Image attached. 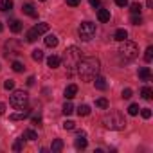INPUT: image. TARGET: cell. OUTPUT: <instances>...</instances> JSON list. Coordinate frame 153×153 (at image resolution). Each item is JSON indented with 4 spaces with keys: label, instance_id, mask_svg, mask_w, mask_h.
<instances>
[{
    "label": "cell",
    "instance_id": "b9f144b4",
    "mask_svg": "<svg viewBox=\"0 0 153 153\" xmlns=\"http://www.w3.org/2000/svg\"><path fill=\"white\" fill-rule=\"evenodd\" d=\"M40 123H42V119H40V117H33V124H36V126H38Z\"/></svg>",
    "mask_w": 153,
    "mask_h": 153
},
{
    "label": "cell",
    "instance_id": "e575fe53",
    "mask_svg": "<svg viewBox=\"0 0 153 153\" xmlns=\"http://www.w3.org/2000/svg\"><path fill=\"white\" fill-rule=\"evenodd\" d=\"M131 24H133V25H140V24H142L140 15H139V16H137V15H133V16H131Z\"/></svg>",
    "mask_w": 153,
    "mask_h": 153
},
{
    "label": "cell",
    "instance_id": "60d3db41",
    "mask_svg": "<svg viewBox=\"0 0 153 153\" xmlns=\"http://www.w3.org/2000/svg\"><path fill=\"white\" fill-rule=\"evenodd\" d=\"M2 114H6V105L0 103V115H2Z\"/></svg>",
    "mask_w": 153,
    "mask_h": 153
},
{
    "label": "cell",
    "instance_id": "d6a6232c",
    "mask_svg": "<svg viewBox=\"0 0 153 153\" xmlns=\"http://www.w3.org/2000/svg\"><path fill=\"white\" fill-rule=\"evenodd\" d=\"M76 123L74 121H63V130H74Z\"/></svg>",
    "mask_w": 153,
    "mask_h": 153
},
{
    "label": "cell",
    "instance_id": "277c9868",
    "mask_svg": "<svg viewBox=\"0 0 153 153\" xmlns=\"http://www.w3.org/2000/svg\"><path fill=\"white\" fill-rule=\"evenodd\" d=\"M117 54H119V59L121 61H131V59L137 58L139 47H137V43L124 40V42H121V47L117 49Z\"/></svg>",
    "mask_w": 153,
    "mask_h": 153
},
{
    "label": "cell",
    "instance_id": "d590c367",
    "mask_svg": "<svg viewBox=\"0 0 153 153\" xmlns=\"http://www.w3.org/2000/svg\"><path fill=\"white\" fill-rule=\"evenodd\" d=\"M131 94H133V92H131V88H124V90H123V99H130V97H131Z\"/></svg>",
    "mask_w": 153,
    "mask_h": 153
},
{
    "label": "cell",
    "instance_id": "4dcf8cb0",
    "mask_svg": "<svg viewBox=\"0 0 153 153\" xmlns=\"http://www.w3.org/2000/svg\"><path fill=\"white\" fill-rule=\"evenodd\" d=\"M140 9H142V6H140V4H137V2H135V4H131V13H133V15H140Z\"/></svg>",
    "mask_w": 153,
    "mask_h": 153
},
{
    "label": "cell",
    "instance_id": "52a82bcc",
    "mask_svg": "<svg viewBox=\"0 0 153 153\" xmlns=\"http://www.w3.org/2000/svg\"><path fill=\"white\" fill-rule=\"evenodd\" d=\"M47 31H49V24H47V22H42V24L34 25V27L27 33V36H25V38H27V42H29V43H33V42H36V40H38V36H42V34H43V33H47Z\"/></svg>",
    "mask_w": 153,
    "mask_h": 153
},
{
    "label": "cell",
    "instance_id": "f6af8a7d",
    "mask_svg": "<svg viewBox=\"0 0 153 153\" xmlns=\"http://www.w3.org/2000/svg\"><path fill=\"white\" fill-rule=\"evenodd\" d=\"M40 2H45V0H40Z\"/></svg>",
    "mask_w": 153,
    "mask_h": 153
},
{
    "label": "cell",
    "instance_id": "8d00e7d4",
    "mask_svg": "<svg viewBox=\"0 0 153 153\" xmlns=\"http://www.w3.org/2000/svg\"><path fill=\"white\" fill-rule=\"evenodd\" d=\"M79 2H81V0H67V6L76 7V6H79Z\"/></svg>",
    "mask_w": 153,
    "mask_h": 153
},
{
    "label": "cell",
    "instance_id": "3957f363",
    "mask_svg": "<svg viewBox=\"0 0 153 153\" xmlns=\"http://www.w3.org/2000/svg\"><path fill=\"white\" fill-rule=\"evenodd\" d=\"M79 59H81V51H79L78 47H76V45L68 47V49L63 52V63H65V67H67L68 76L76 70V67H78Z\"/></svg>",
    "mask_w": 153,
    "mask_h": 153
},
{
    "label": "cell",
    "instance_id": "2e32d148",
    "mask_svg": "<svg viewBox=\"0 0 153 153\" xmlns=\"http://www.w3.org/2000/svg\"><path fill=\"white\" fill-rule=\"evenodd\" d=\"M114 38H115L117 42H124V40L128 38V31H126V29H117L115 34H114Z\"/></svg>",
    "mask_w": 153,
    "mask_h": 153
},
{
    "label": "cell",
    "instance_id": "8fae6325",
    "mask_svg": "<svg viewBox=\"0 0 153 153\" xmlns=\"http://www.w3.org/2000/svg\"><path fill=\"white\" fill-rule=\"evenodd\" d=\"M76 94H78V85H68V87L65 88V97H67V99L76 97Z\"/></svg>",
    "mask_w": 153,
    "mask_h": 153
},
{
    "label": "cell",
    "instance_id": "4316f807",
    "mask_svg": "<svg viewBox=\"0 0 153 153\" xmlns=\"http://www.w3.org/2000/svg\"><path fill=\"white\" fill-rule=\"evenodd\" d=\"M11 67H13V70H15V72H24V68H25L20 61H13V65H11Z\"/></svg>",
    "mask_w": 153,
    "mask_h": 153
},
{
    "label": "cell",
    "instance_id": "ffe728a7",
    "mask_svg": "<svg viewBox=\"0 0 153 153\" xmlns=\"http://www.w3.org/2000/svg\"><path fill=\"white\" fill-rule=\"evenodd\" d=\"M140 96H142V99H146V101H149V99L153 97V90H151L149 87H144V88L140 90Z\"/></svg>",
    "mask_w": 153,
    "mask_h": 153
},
{
    "label": "cell",
    "instance_id": "e0dca14e",
    "mask_svg": "<svg viewBox=\"0 0 153 153\" xmlns=\"http://www.w3.org/2000/svg\"><path fill=\"white\" fill-rule=\"evenodd\" d=\"M61 149H63V140H61V139H56V140H52L51 151H52V153H59Z\"/></svg>",
    "mask_w": 153,
    "mask_h": 153
},
{
    "label": "cell",
    "instance_id": "4fadbf2b",
    "mask_svg": "<svg viewBox=\"0 0 153 153\" xmlns=\"http://www.w3.org/2000/svg\"><path fill=\"white\" fill-rule=\"evenodd\" d=\"M94 85H96L97 90H105L106 88V79L101 78V76H96V78H94Z\"/></svg>",
    "mask_w": 153,
    "mask_h": 153
},
{
    "label": "cell",
    "instance_id": "d6986e66",
    "mask_svg": "<svg viewBox=\"0 0 153 153\" xmlns=\"http://www.w3.org/2000/svg\"><path fill=\"white\" fill-rule=\"evenodd\" d=\"M13 9V0H0V11H11Z\"/></svg>",
    "mask_w": 153,
    "mask_h": 153
},
{
    "label": "cell",
    "instance_id": "44dd1931",
    "mask_svg": "<svg viewBox=\"0 0 153 153\" xmlns=\"http://www.w3.org/2000/svg\"><path fill=\"white\" fill-rule=\"evenodd\" d=\"M45 45H47V47H56V45H58V38H56L54 34H49V36L45 38Z\"/></svg>",
    "mask_w": 153,
    "mask_h": 153
},
{
    "label": "cell",
    "instance_id": "ee69618b",
    "mask_svg": "<svg viewBox=\"0 0 153 153\" xmlns=\"http://www.w3.org/2000/svg\"><path fill=\"white\" fill-rule=\"evenodd\" d=\"M2 29H4V25H2V22H0V33H2Z\"/></svg>",
    "mask_w": 153,
    "mask_h": 153
},
{
    "label": "cell",
    "instance_id": "9c48e42d",
    "mask_svg": "<svg viewBox=\"0 0 153 153\" xmlns=\"http://www.w3.org/2000/svg\"><path fill=\"white\" fill-rule=\"evenodd\" d=\"M29 114H31L29 110H20V112H16V114H11L9 119H11V121H24L25 117H29Z\"/></svg>",
    "mask_w": 153,
    "mask_h": 153
},
{
    "label": "cell",
    "instance_id": "7402d4cb",
    "mask_svg": "<svg viewBox=\"0 0 153 153\" xmlns=\"http://www.w3.org/2000/svg\"><path fill=\"white\" fill-rule=\"evenodd\" d=\"M78 114H79V117H81V115H83V117L88 115V114H90V106H88V105H79V106H78Z\"/></svg>",
    "mask_w": 153,
    "mask_h": 153
},
{
    "label": "cell",
    "instance_id": "30bf717a",
    "mask_svg": "<svg viewBox=\"0 0 153 153\" xmlns=\"http://www.w3.org/2000/svg\"><path fill=\"white\" fill-rule=\"evenodd\" d=\"M59 63H61V58H59V56H56V54H52V56H49V58H47V65H49L51 68L59 67Z\"/></svg>",
    "mask_w": 153,
    "mask_h": 153
},
{
    "label": "cell",
    "instance_id": "484cf974",
    "mask_svg": "<svg viewBox=\"0 0 153 153\" xmlns=\"http://www.w3.org/2000/svg\"><path fill=\"white\" fill-rule=\"evenodd\" d=\"M13 149H15V151H22V149H24V137L18 139V140L13 144Z\"/></svg>",
    "mask_w": 153,
    "mask_h": 153
},
{
    "label": "cell",
    "instance_id": "603a6c76",
    "mask_svg": "<svg viewBox=\"0 0 153 153\" xmlns=\"http://www.w3.org/2000/svg\"><path fill=\"white\" fill-rule=\"evenodd\" d=\"M24 139L36 140V139H38V135H36V131H34V130H25V131H24Z\"/></svg>",
    "mask_w": 153,
    "mask_h": 153
},
{
    "label": "cell",
    "instance_id": "5b68a950",
    "mask_svg": "<svg viewBox=\"0 0 153 153\" xmlns=\"http://www.w3.org/2000/svg\"><path fill=\"white\" fill-rule=\"evenodd\" d=\"M9 101H11V106H13V108H16V110H24V108L27 106L29 97H27V92H24V90H15Z\"/></svg>",
    "mask_w": 153,
    "mask_h": 153
},
{
    "label": "cell",
    "instance_id": "ab89813d",
    "mask_svg": "<svg viewBox=\"0 0 153 153\" xmlns=\"http://www.w3.org/2000/svg\"><path fill=\"white\" fill-rule=\"evenodd\" d=\"M34 81H36V79H34V78H33V76H31V78H29V79H27V85H29V87H33V85H34Z\"/></svg>",
    "mask_w": 153,
    "mask_h": 153
},
{
    "label": "cell",
    "instance_id": "5bb4252c",
    "mask_svg": "<svg viewBox=\"0 0 153 153\" xmlns=\"http://www.w3.org/2000/svg\"><path fill=\"white\" fill-rule=\"evenodd\" d=\"M139 78L144 79V81H148V79L151 78V70H149V67H142V68H139Z\"/></svg>",
    "mask_w": 153,
    "mask_h": 153
},
{
    "label": "cell",
    "instance_id": "f1b7e54d",
    "mask_svg": "<svg viewBox=\"0 0 153 153\" xmlns=\"http://www.w3.org/2000/svg\"><path fill=\"white\" fill-rule=\"evenodd\" d=\"M139 110H140L139 105H130V106H128V114H130V115H137Z\"/></svg>",
    "mask_w": 153,
    "mask_h": 153
},
{
    "label": "cell",
    "instance_id": "d4e9b609",
    "mask_svg": "<svg viewBox=\"0 0 153 153\" xmlns=\"http://www.w3.org/2000/svg\"><path fill=\"white\" fill-rule=\"evenodd\" d=\"M31 56H33V59H34V61H42V59H43V52H42L40 49L33 51V54H31Z\"/></svg>",
    "mask_w": 153,
    "mask_h": 153
},
{
    "label": "cell",
    "instance_id": "9a60e30c",
    "mask_svg": "<svg viewBox=\"0 0 153 153\" xmlns=\"http://www.w3.org/2000/svg\"><path fill=\"white\" fill-rule=\"evenodd\" d=\"M97 20L103 22V24L108 22V20H110V11H108V9H99V11H97Z\"/></svg>",
    "mask_w": 153,
    "mask_h": 153
},
{
    "label": "cell",
    "instance_id": "f35d334b",
    "mask_svg": "<svg viewBox=\"0 0 153 153\" xmlns=\"http://www.w3.org/2000/svg\"><path fill=\"white\" fill-rule=\"evenodd\" d=\"M88 2H90V6H92V7H97V6L101 4V2H99V0H88Z\"/></svg>",
    "mask_w": 153,
    "mask_h": 153
},
{
    "label": "cell",
    "instance_id": "cb8c5ba5",
    "mask_svg": "<svg viewBox=\"0 0 153 153\" xmlns=\"http://www.w3.org/2000/svg\"><path fill=\"white\" fill-rule=\"evenodd\" d=\"M72 112H74V105H72L70 101H67V103L63 105V114H65V115H70Z\"/></svg>",
    "mask_w": 153,
    "mask_h": 153
},
{
    "label": "cell",
    "instance_id": "7a4b0ae2",
    "mask_svg": "<svg viewBox=\"0 0 153 153\" xmlns=\"http://www.w3.org/2000/svg\"><path fill=\"white\" fill-rule=\"evenodd\" d=\"M103 124L108 128V130H124L126 126V119L121 112L117 110H110L108 114L103 115Z\"/></svg>",
    "mask_w": 153,
    "mask_h": 153
},
{
    "label": "cell",
    "instance_id": "74e56055",
    "mask_svg": "<svg viewBox=\"0 0 153 153\" xmlns=\"http://www.w3.org/2000/svg\"><path fill=\"white\" fill-rule=\"evenodd\" d=\"M115 4L119 7H124V6H128V0H115Z\"/></svg>",
    "mask_w": 153,
    "mask_h": 153
},
{
    "label": "cell",
    "instance_id": "7c38bea8",
    "mask_svg": "<svg viewBox=\"0 0 153 153\" xmlns=\"http://www.w3.org/2000/svg\"><path fill=\"white\" fill-rule=\"evenodd\" d=\"M22 9H24V13H25L27 16H33V18H36V16H38V11L34 9V6H33V4H25Z\"/></svg>",
    "mask_w": 153,
    "mask_h": 153
},
{
    "label": "cell",
    "instance_id": "f546056e",
    "mask_svg": "<svg viewBox=\"0 0 153 153\" xmlns=\"http://www.w3.org/2000/svg\"><path fill=\"white\" fill-rule=\"evenodd\" d=\"M144 59H146V61H151V59H153V47H148V49H146Z\"/></svg>",
    "mask_w": 153,
    "mask_h": 153
},
{
    "label": "cell",
    "instance_id": "83f0119b",
    "mask_svg": "<svg viewBox=\"0 0 153 153\" xmlns=\"http://www.w3.org/2000/svg\"><path fill=\"white\" fill-rule=\"evenodd\" d=\"M96 106H99V108H108V101H106L105 97H99V99L96 101Z\"/></svg>",
    "mask_w": 153,
    "mask_h": 153
},
{
    "label": "cell",
    "instance_id": "7bdbcfd3",
    "mask_svg": "<svg viewBox=\"0 0 153 153\" xmlns=\"http://www.w3.org/2000/svg\"><path fill=\"white\" fill-rule=\"evenodd\" d=\"M146 6H148V7H153V0H148V2H146Z\"/></svg>",
    "mask_w": 153,
    "mask_h": 153
},
{
    "label": "cell",
    "instance_id": "1f68e13d",
    "mask_svg": "<svg viewBox=\"0 0 153 153\" xmlns=\"http://www.w3.org/2000/svg\"><path fill=\"white\" fill-rule=\"evenodd\" d=\"M139 112H140V115H142L144 119H149V117H151V110H149V108H140Z\"/></svg>",
    "mask_w": 153,
    "mask_h": 153
},
{
    "label": "cell",
    "instance_id": "6da1fadb",
    "mask_svg": "<svg viewBox=\"0 0 153 153\" xmlns=\"http://www.w3.org/2000/svg\"><path fill=\"white\" fill-rule=\"evenodd\" d=\"M99 59L97 58H81L78 67H76V70H78L79 78L83 81H92L96 76L99 74Z\"/></svg>",
    "mask_w": 153,
    "mask_h": 153
},
{
    "label": "cell",
    "instance_id": "ac0fdd59",
    "mask_svg": "<svg viewBox=\"0 0 153 153\" xmlns=\"http://www.w3.org/2000/svg\"><path fill=\"white\" fill-rule=\"evenodd\" d=\"M22 27H24V25H22L20 20H11V22H9V29H11L13 33H20Z\"/></svg>",
    "mask_w": 153,
    "mask_h": 153
},
{
    "label": "cell",
    "instance_id": "ba28073f",
    "mask_svg": "<svg viewBox=\"0 0 153 153\" xmlns=\"http://www.w3.org/2000/svg\"><path fill=\"white\" fill-rule=\"evenodd\" d=\"M87 133L85 131H79L78 133V139H76V148H78V149H85L87 148Z\"/></svg>",
    "mask_w": 153,
    "mask_h": 153
},
{
    "label": "cell",
    "instance_id": "8992f818",
    "mask_svg": "<svg viewBox=\"0 0 153 153\" xmlns=\"http://www.w3.org/2000/svg\"><path fill=\"white\" fill-rule=\"evenodd\" d=\"M78 34L83 42H90L94 36H96V25L92 22H83L78 29Z\"/></svg>",
    "mask_w": 153,
    "mask_h": 153
},
{
    "label": "cell",
    "instance_id": "836d02e7",
    "mask_svg": "<svg viewBox=\"0 0 153 153\" xmlns=\"http://www.w3.org/2000/svg\"><path fill=\"white\" fill-rule=\"evenodd\" d=\"M4 88H6V90H13V88H15V81H13V79H6Z\"/></svg>",
    "mask_w": 153,
    "mask_h": 153
}]
</instances>
